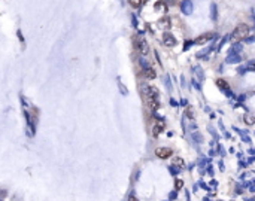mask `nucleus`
<instances>
[{
	"mask_svg": "<svg viewBox=\"0 0 255 201\" xmlns=\"http://www.w3.org/2000/svg\"><path fill=\"white\" fill-rule=\"evenodd\" d=\"M155 9L157 11H161V12H167V6L164 2H157L155 3Z\"/></svg>",
	"mask_w": 255,
	"mask_h": 201,
	"instance_id": "obj_15",
	"label": "nucleus"
},
{
	"mask_svg": "<svg viewBox=\"0 0 255 201\" xmlns=\"http://www.w3.org/2000/svg\"><path fill=\"white\" fill-rule=\"evenodd\" d=\"M212 20H216V6L212 5Z\"/></svg>",
	"mask_w": 255,
	"mask_h": 201,
	"instance_id": "obj_20",
	"label": "nucleus"
},
{
	"mask_svg": "<svg viewBox=\"0 0 255 201\" xmlns=\"http://www.w3.org/2000/svg\"><path fill=\"white\" fill-rule=\"evenodd\" d=\"M143 2H145V0H143Z\"/></svg>",
	"mask_w": 255,
	"mask_h": 201,
	"instance_id": "obj_24",
	"label": "nucleus"
},
{
	"mask_svg": "<svg viewBox=\"0 0 255 201\" xmlns=\"http://www.w3.org/2000/svg\"><path fill=\"white\" fill-rule=\"evenodd\" d=\"M182 11L187 15L193 14V2H191V0H184V2H182Z\"/></svg>",
	"mask_w": 255,
	"mask_h": 201,
	"instance_id": "obj_8",
	"label": "nucleus"
},
{
	"mask_svg": "<svg viewBox=\"0 0 255 201\" xmlns=\"http://www.w3.org/2000/svg\"><path fill=\"white\" fill-rule=\"evenodd\" d=\"M175 186H176V191H179V189H182V186H184V182H182L181 179H176V182H175Z\"/></svg>",
	"mask_w": 255,
	"mask_h": 201,
	"instance_id": "obj_19",
	"label": "nucleus"
},
{
	"mask_svg": "<svg viewBox=\"0 0 255 201\" xmlns=\"http://www.w3.org/2000/svg\"><path fill=\"white\" fill-rule=\"evenodd\" d=\"M239 61H240V55H239V54H236V52H233V55H230V57L227 58V63H228V64L239 63Z\"/></svg>",
	"mask_w": 255,
	"mask_h": 201,
	"instance_id": "obj_14",
	"label": "nucleus"
},
{
	"mask_svg": "<svg viewBox=\"0 0 255 201\" xmlns=\"http://www.w3.org/2000/svg\"><path fill=\"white\" fill-rule=\"evenodd\" d=\"M155 155L161 159H167L170 155H173V151L170 148H157L155 149Z\"/></svg>",
	"mask_w": 255,
	"mask_h": 201,
	"instance_id": "obj_5",
	"label": "nucleus"
},
{
	"mask_svg": "<svg viewBox=\"0 0 255 201\" xmlns=\"http://www.w3.org/2000/svg\"><path fill=\"white\" fill-rule=\"evenodd\" d=\"M163 43L166 46H175L176 45V39L170 34V33H164L163 34Z\"/></svg>",
	"mask_w": 255,
	"mask_h": 201,
	"instance_id": "obj_6",
	"label": "nucleus"
},
{
	"mask_svg": "<svg viewBox=\"0 0 255 201\" xmlns=\"http://www.w3.org/2000/svg\"><path fill=\"white\" fill-rule=\"evenodd\" d=\"M163 130H164V122L163 121H157V124L152 127V136L154 137H158Z\"/></svg>",
	"mask_w": 255,
	"mask_h": 201,
	"instance_id": "obj_7",
	"label": "nucleus"
},
{
	"mask_svg": "<svg viewBox=\"0 0 255 201\" xmlns=\"http://www.w3.org/2000/svg\"><path fill=\"white\" fill-rule=\"evenodd\" d=\"M240 49H242V45H240V43H236V45L233 46V52H239Z\"/></svg>",
	"mask_w": 255,
	"mask_h": 201,
	"instance_id": "obj_21",
	"label": "nucleus"
},
{
	"mask_svg": "<svg viewBox=\"0 0 255 201\" xmlns=\"http://www.w3.org/2000/svg\"><path fill=\"white\" fill-rule=\"evenodd\" d=\"M145 95H146V100H152V98H158L160 95V91L155 88V86H145Z\"/></svg>",
	"mask_w": 255,
	"mask_h": 201,
	"instance_id": "obj_4",
	"label": "nucleus"
},
{
	"mask_svg": "<svg viewBox=\"0 0 255 201\" xmlns=\"http://www.w3.org/2000/svg\"><path fill=\"white\" fill-rule=\"evenodd\" d=\"M146 102H148V106H149V109H151V110H157V109L160 107V100H158V98L146 100Z\"/></svg>",
	"mask_w": 255,
	"mask_h": 201,
	"instance_id": "obj_10",
	"label": "nucleus"
},
{
	"mask_svg": "<svg viewBox=\"0 0 255 201\" xmlns=\"http://www.w3.org/2000/svg\"><path fill=\"white\" fill-rule=\"evenodd\" d=\"M158 24H160V27H161V29H166V30H167V29H170V18H169V17H166V18L160 20V23H158Z\"/></svg>",
	"mask_w": 255,
	"mask_h": 201,
	"instance_id": "obj_13",
	"label": "nucleus"
},
{
	"mask_svg": "<svg viewBox=\"0 0 255 201\" xmlns=\"http://www.w3.org/2000/svg\"><path fill=\"white\" fill-rule=\"evenodd\" d=\"M143 76H145L146 79H155L157 73H155V70H154L152 67H146V69L143 70Z\"/></svg>",
	"mask_w": 255,
	"mask_h": 201,
	"instance_id": "obj_9",
	"label": "nucleus"
},
{
	"mask_svg": "<svg viewBox=\"0 0 255 201\" xmlns=\"http://www.w3.org/2000/svg\"><path fill=\"white\" fill-rule=\"evenodd\" d=\"M166 2H167L169 5H176V3H178V0H166Z\"/></svg>",
	"mask_w": 255,
	"mask_h": 201,
	"instance_id": "obj_22",
	"label": "nucleus"
},
{
	"mask_svg": "<svg viewBox=\"0 0 255 201\" xmlns=\"http://www.w3.org/2000/svg\"><path fill=\"white\" fill-rule=\"evenodd\" d=\"M213 33H203V34H200V36H197V39L194 40V43L195 45H204V43H207V42H210L212 39H213Z\"/></svg>",
	"mask_w": 255,
	"mask_h": 201,
	"instance_id": "obj_3",
	"label": "nucleus"
},
{
	"mask_svg": "<svg viewBox=\"0 0 255 201\" xmlns=\"http://www.w3.org/2000/svg\"><path fill=\"white\" fill-rule=\"evenodd\" d=\"M187 116H188L191 121H194V113H193V107H191V106L187 107Z\"/></svg>",
	"mask_w": 255,
	"mask_h": 201,
	"instance_id": "obj_18",
	"label": "nucleus"
},
{
	"mask_svg": "<svg viewBox=\"0 0 255 201\" xmlns=\"http://www.w3.org/2000/svg\"><path fill=\"white\" fill-rule=\"evenodd\" d=\"M216 83H218V86H219L221 89H224L225 92H228V94H230V85L227 83V80H224V79H218V80H216Z\"/></svg>",
	"mask_w": 255,
	"mask_h": 201,
	"instance_id": "obj_11",
	"label": "nucleus"
},
{
	"mask_svg": "<svg viewBox=\"0 0 255 201\" xmlns=\"http://www.w3.org/2000/svg\"><path fill=\"white\" fill-rule=\"evenodd\" d=\"M245 122H246L248 125H254V124H255V118H254L252 115H246V116H245Z\"/></svg>",
	"mask_w": 255,
	"mask_h": 201,
	"instance_id": "obj_17",
	"label": "nucleus"
},
{
	"mask_svg": "<svg viewBox=\"0 0 255 201\" xmlns=\"http://www.w3.org/2000/svg\"><path fill=\"white\" fill-rule=\"evenodd\" d=\"M129 201H139V200H137V198H136L134 195H130V198H129Z\"/></svg>",
	"mask_w": 255,
	"mask_h": 201,
	"instance_id": "obj_23",
	"label": "nucleus"
},
{
	"mask_svg": "<svg viewBox=\"0 0 255 201\" xmlns=\"http://www.w3.org/2000/svg\"><path fill=\"white\" fill-rule=\"evenodd\" d=\"M172 167L182 168V167H185V161H184L181 156H175V158H173V165H172Z\"/></svg>",
	"mask_w": 255,
	"mask_h": 201,
	"instance_id": "obj_12",
	"label": "nucleus"
},
{
	"mask_svg": "<svg viewBox=\"0 0 255 201\" xmlns=\"http://www.w3.org/2000/svg\"><path fill=\"white\" fill-rule=\"evenodd\" d=\"M251 33V29L248 24H239L234 30H233V39L236 40H242V39H246Z\"/></svg>",
	"mask_w": 255,
	"mask_h": 201,
	"instance_id": "obj_1",
	"label": "nucleus"
},
{
	"mask_svg": "<svg viewBox=\"0 0 255 201\" xmlns=\"http://www.w3.org/2000/svg\"><path fill=\"white\" fill-rule=\"evenodd\" d=\"M142 2H143V0H129V5H130L132 8H134V9H137V8H140V5H142Z\"/></svg>",
	"mask_w": 255,
	"mask_h": 201,
	"instance_id": "obj_16",
	"label": "nucleus"
},
{
	"mask_svg": "<svg viewBox=\"0 0 255 201\" xmlns=\"http://www.w3.org/2000/svg\"><path fill=\"white\" fill-rule=\"evenodd\" d=\"M134 48L137 49V52L140 55H146L149 52V46H148V42L142 37V36H137L134 37Z\"/></svg>",
	"mask_w": 255,
	"mask_h": 201,
	"instance_id": "obj_2",
	"label": "nucleus"
}]
</instances>
